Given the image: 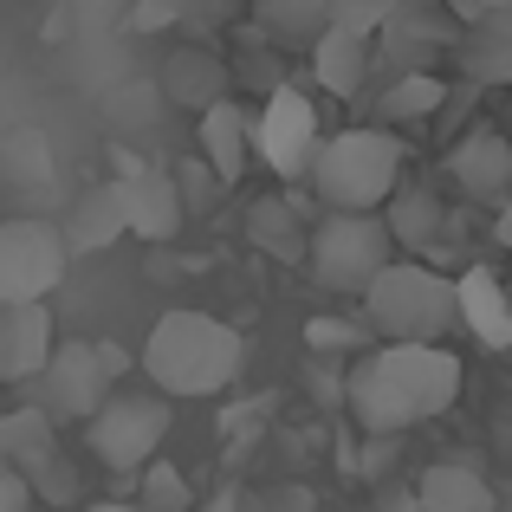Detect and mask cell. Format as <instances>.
Returning a JSON list of instances; mask_svg holds the SVG:
<instances>
[{
	"instance_id": "10",
	"label": "cell",
	"mask_w": 512,
	"mask_h": 512,
	"mask_svg": "<svg viewBox=\"0 0 512 512\" xmlns=\"http://www.w3.org/2000/svg\"><path fill=\"white\" fill-rule=\"evenodd\" d=\"M117 188H124V214H130V234L150 240V247H163V240L182 234V188H175L169 169L156 163H124L117 175Z\"/></svg>"
},
{
	"instance_id": "36",
	"label": "cell",
	"mask_w": 512,
	"mask_h": 512,
	"mask_svg": "<svg viewBox=\"0 0 512 512\" xmlns=\"http://www.w3.org/2000/svg\"><path fill=\"white\" fill-rule=\"evenodd\" d=\"M0 474H7V461H0Z\"/></svg>"
},
{
	"instance_id": "5",
	"label": "cell",
	"mask_w": 512,
	"mask_h": 512,
	"mask_svg": "<svg viewBox=\"0 0 512 512\" xmlns=\"http://www.w3.org/2000/svg\"><path fill=\"white\" fill-rule=\"evenodd\" d=\"M130 370H137V357L111 338L59 344L46 357V370H39V409H46L52 422H91V415L104 409V396H111Z\"/></svg>"
},
{
	"instance_id": "12",
	"label": "cell",
	"mask_w": 512,
	"mask_h": 512,
	"mask_svg": "<svg viewBox=\"0 0 512 512\" xmlns=\"http://www.w3.org/2000/svg\"><path fill=\"white\" fill-rule=\"evenodd\" d=\"M454 312L487 350H512V292L500 286L493 266H467L454 279Z\"/></svg>"
},
{
	"instance_id": "4",
	"label": "cell",
	"mask_w": 512,
	"mask_h": 512,
	"mask_svg": "<svg viewBox=\"0 0 512 512\" xmlns=\"http://www.w3.org/2000/svg\"><path fill=\"white\" fill-rule=\"evenodd\" d=\"M402 182V143L389 130H344L312 156V188L331 214H376Z\"/></svg>"
},
{
	"instance_id": "7",
	"label": "cell",
	"mask_w": 512,
	"mask_h": 512,
	"mask_svg": "<svg viewBox=\"0 0 512 512\" xmlns=\"http://www.w3.org/2000/svg\"><path fill=\"white\" fill-rule=\"evenodd\" d=\"M318 286L331 292H363L389 260H396V240H389L383 214H325V227L305 247Z\"/></svg>"
},
{
	"instance_id": "6",
	"label": "cell",
	"mask_w": 512,
	"mask_h": 512,
	"mask_svg": "<svg viewBox=\"0 0 512 512\" xmlns=\"http://www.w3.org/2000/svg\"><path fill=\"white\" fill-rule=\"evenodd\" d=\"M169 422H175L169 396H156V389H111L104 409L85 422V435H91V454L111 474H143L156 461V448L169 441Z\"/></svg>"
},
{
	"instance_id": "24",
	"label": "cell",
	"mask_w": 512,
	"mask_h": 512,
	"mask_svg": "<svg viewBox=\"0 0 512 512\" xmlns=\"http://www.w3.org/2000/svg\"><path fill=\"white\" fill-rule=\"evenodd\" d=\"M396 7H402V0H325L331 26H344V33H363V39L383 33V26L396 20Z\"/></svg>"
},
{
	"instance_id": "21",
	"label": "cell",
	"mask_w": 512,
	"mask_h": 512,
	"mask_svg": "<svg viewBox=\"0 0 512 512\" xmlns=\"http://www.w3.org/2000/svg\"><path fill=\"white\" fill-rule=\"evenodd\" d=\"M253 20L279 46H318V33L331 26L325 0H253Z\"/></svg>"
},
{
	"instance_id": "20",
	"label": "cell",
	"mask_w": 512,
	"mask_h": 512,
	"mask_svg": "<svg viewBox=\"0 0 512 512\" xmlns=\"http://www.w3.org/2000/svg\"><path fill=\"white\" fill-rule=\"evenodd\" d=\"M247 240H253V247H266L279 266H299L305 247H312L305 227H299V208L279 201V195H266V201H253V208H247Z\"/></svg>"
},
{
	"instance_id": "19",
	"label": "cell",
	"mask_w": 512,
	"mask_h": 512,
	"mask_svg": "<svg viewBox=\"0 0 512 512\" xmlns=\"http://www.w3.org/2000/svg\"><path fill=\"white\" fill-rule=\"evenodd\" d=\"M415 506L422 512H500V500H493V487L474 474V467H428L422 487H415Z\"/></svg>"
},
{
	"instance_id": "16",
	"label": "cell",
	"mask_w": 512,
	"mask_h": 512,
	"mask_svg": "<svg viewBox=\"0 0 512 512\" xmlns=\"http://www.w3.org/2000/svg\"><path fill=\"white\" fill-rule=\"evenodd\" d=\"M201 163L214 169V182L234 188L240 175H247V111L240 104H208L201 111Z\"/></svg>"
},
{
	"instance_id": "14",
	"label": "cell",
	"mask_w": 512,
	"mask_h": 512,
	"mask_svg": "<svg viewBox=\"0 0 512 512\" xmlns=\"http://www.w3.org/2000/svg\"><path fill=\"white\" fill-rule=\"evenodd\" d=\"M59 234H65V253H104V247H117V240L130 234L124 188H117V182H98L91 195H78Z\"/></svg>"
},
{
	"instance_id": "23",
	"label": "cell",
	"mask_w": 512,
	"mask_h": 512,
	"mask_svg": "<svg viewBox=\"0 0 512 512\" xmlns=\"http://www.w3.org/2000/svg\"><path fill=\"white\" fill-rule=\"evenodd\" d=\"M441 104H448V85H441V78L402 72L396 85H389V98H383V117H428V111H441Z\"/></svg>"
},
{
	"instance_id": "8",
	"label": "cell",
	"mask_w": 512,
	"mask_h": 512,
	"mask_svg": "<svg viewBox=\"0 0 512 512\" xmlns=\"http://www.w3.org/2000/svg\"><path fill=\"white\" fill-rule=\"evenodd\" d=\"M65 234L52 221H0V305H39L65 279Z\"/></svg>"
},
{
	"instance_id": "34",
	"label": "cell",
	"mask_w": 512,
	"mask_h": 512,
	"mask_svg": "<svg viewBox=\"0 0 512 512\" xmlns=\"http://www.w3.org/2000/svg\"><path fill=\"white\" fill-rule=\"evenodd\" d=\"M467 7H480V13H487V7H512V0H467Z\"/></svg>"
},
{
	"instance_id": "2",
	"label": "cell",
	"mask_w": 512,
	"mask_h": 512,
	"mask_svg": "<svg viewBox=\"0 0 512 512\" xmlns=\"http://www.w3.org/2000/svg\"><path fill=\"white\" fill-rule=\"evenodd\" d=\"M240 357V331L208 312H163L143 338V376L156 396H221L240 376Z\"/></svg>"
},
{
	"instance_id": "27",
	"label": "cell",
	"mask_w": 512,
	"mask_h": 512,
	"mask_svg": "<svg viewBox=\"0 0 512 512\" xmlns=\"http://www.w3.org/2000/svg\"><path fill=\"white\" fill-rule=\"evenodd\" d=\"M143 506H150V512H182V506H188V493H182V480H175V467H150Z\"/></svg>"
},
{
	"instance_id": "29",
	"label": "cell",
	"mask_w": 512,
	"mask_h": 512,
	"mask_svg": "<svg viewBox=\"0 0 512 512\" xmlns=\"http://www.w3.org/2000/svg\"><path fill=\"white\" fill-rule=\"evenodd\" d=\"M182 13H188V0H137V7H130V26H137V33H156V26L182 20Z\"/></svg>"
},
{
	"instance_id": "32",
	"label": "cell",
	"mask_w": 512,
	"mask_h": 512,
	"mask_svg": "<svg viewBox=\"0 0 512 512\" xmlns=\"http://www.w3.org/2000/svg\"><path fill=\"white\" fill-rule=\"evenodd\" d=\"M493 234H500V247H512V195L500 201V227H493Z\"/></svg>"
},
{
	"instance_id": "3",
	"label": "cell",
	"mask_w": 512,
	"mask_h": 512,
	"mask_svg": "<svg viewBox=\"0 0 512 512\" xmlns=\"http://www.w3.org/2000/svg\"><path fill=\"white\" fill-rule=\"evenodd\" d=\"M454 279H441L422 260H389L363 286V325L383 344H441L454 325Z\"/></svg>"
},
{
	"instance_id": "18",
	"label": "cell",
	"mask_w": 512,
	"mask_h": 512,
	"mask_svg": "<svg viewBox=\"0 0 512 512\" xmlns=\"http://www.w3.org/2000/svg\"><path fill=\"white\" fill-rule=\"evenodd\" d=\"M312 72H318V85L338 91V98L363 91V78H370V39L344 33V26H325L318 46H312Z\"/></svg>"
},
{
	"instance_id": "25",
	"label": "cell",
	"mask_w": 512,
	"mask_h": 512,
	"mask_svg": "<svg viewBox=\"0 0 512 512\" xmlns=\"http://www.w3.org/2000/svg\"><path fill=\"white\" fill-rule=\"evenodd\" d=\"M26 487H33L39 506H78V474H72V461H65V454H52L39 474H26Z\"/></svg>"
},
{
	"instance_id": "9",
	"label": "cell",
	"mask_w": 512,
	"mask_h": 512,
	"mask_svg": "<svg viewBox=\"0 0 512 512\" xmlns=\"http://www.w3.org/2000/svg\"><path fill=\"white\" fill-rule=\"evenodd\" d=\"M318 111L312 98H305L299 85H279L273 98H266L260 124H253V150L266 156V169L286 175V182H299V175H312V156H318Z\"/></svg>"
},
{
	"instance_id": "13",
	"label": "cell",
	"mask_w": 512,
	"mask_h": 512,
	"mask_svg": "<svg viewBox=\"0 0 512 512\" xmlns=\"http://www.w3.org/2000/svg\"><path fill=\"white\" fill-rule=\"evenodd\" d=\"M454 182H461V195L487 201V208H500V201L512 195V143L500 137V130H474V137L454 143L448 156Z\"/></svg>"
},
{
	"instance_id": "17",
	"label": "cell",
	"mask_w": 512,
	"mask_h": 512,
	"mask_svg": "<svg viewBox=\"0 0 512 512\" xmlns=\"http://www.w3.org/2000/svg\"><path fill=\"white\" fill-rule=\"evenodd\" d=\"M52 454H59V441H52V415L39 409V402L0 415V461H7L13 474H39Z\"/></svg>"
},
{
	"instance_id": "22",
	"label": "cell",
	"mask_w": 512,
	"mask_h": 512,
	"mask_svg": "<svg viewBox=\"0 0 512 512\" xmlns=\"http://www.w3.org/2000/svg\"><path fill=\"white\" fill-rule=\"evenodd\" d=\"M169 98L188 104V111H208V104H221V65L208 59V52H175L169 72H163Z\"/></svg>"
},
{
	"instance_id": "26",
	"label": "cell",
	"mask_w": 512,
	"mask_h": 512,
	"mask_svg": "<svg viewBox=\"0 0 512 512\" xmlns=\"http://www.w3.org/2000/svg\"><path fill=\"white\" fill-rule=\"evenodd\" d=\"M305 344L312 350H376V331L350 325V318H312V325H305Z\"/></svg>"
},
{
	"instance_id": "28",
	"label": "cell",
	"mask_w": 512,
	"mask_h": 512,
	"mask_svg": "<svg viewBox=\"0 0 512 512\" xmlns=\"http://www.w3.org/2000/svg\"><path fill=\"white\" fill-rule=\"evenodd\" d=\"M175 188H182V208H188V201H195V208H208V201H214V188H221V182H214V169H208V163H182V175H175Z\"/></svg>"
},
{
	"instance_id": "35",
	"label": "cell",
	"mask_w": 512,
	"mask_h": 512,
	"mask_svg": "<svg viewBox=\"0 0 512 512\" xmlns=\"http://www.w3.org/2000/svg\"><path fill=\"white\" fill-rule=\"evenodd\" d=\"M91 512H124V506H117V500H98V506H91Z\"/></svg>"
},
{
	"instance_id": "33",
	"label": "cell",
	"mask_w": 512,
	"mask_h": 512,
	"mask_svg": "<svg viewBox=\"0 0 512 512\" xmlns=\"http://www.w3.org/2000/svg\"><path fill=\"white\" fill-rule=\"evenodd\" d=\"M383 512H422V506H415V493H389Z\"/></svg>"
},
{
	"instance_id": "11",
	"label": "cell",
	"mask_w": 512,
	"mask_h": 512,
	"mask_svg": "<svg viewBox=\"0 0 512 512\" xmlns=\"http://www.w3.org/2000/svg\"><path fill=\"white\" fill-rule=\"evenodd\" d=\"M52 312L39 305H0V383H39L52 357Z\"/></svg>"
},
{
	"instance_id": "31",
	"label": "cell",
	"mask_w": 512,
	"mask_h": 512,
	"mask_svg": "<svg viewBox=\"0 0 512 512\" xmlns=\"http://www.w3.org/2000/svg\"><path fill=\"white\" fill-rule=\"evenodd\" d=\"M318 500H312V493H305V487H279L273 493V506H266V512H312Z\"/></svg>"
},
{
	"instance_id": "1",
	"label": "cell",
	"mask_w": 512,
	"mask_h": 512,
	"mask_svg": "<svg viewBox=\"0 0 512 512\" xmlns=\"http://www.w3.org/2000/svg\"><path fill=\"white\" fill-rule=\"evenodd\" d=\"M461 396V357L441 344H383L363 350L350 370V415L370 435H402L415 422H435Z\"/></svg>"
},
{
	"instance_id": "15",
	"label": "cell",
	"mask_w": 512,
	"mask_h": 512,
	"mask_svg": "<svg viewBox=\"0 0 512 512\" xmlns=\"http://www.w3.org/2000/svg\"><path fill=\"white\" fill-rule=\"evenodd\" d=\"M441 195L428 182H396V195H389V214H383V227H389V240H396L402 253H435V240H441Z\"/></svg>"
},
{
	"instance_id": "30",
	"label": "cell",
	"mask_w": 512,
	"mask_h": 512,
	"mask_svg": "<svg viewBox=\"0 0 512 512\" xmlns=\"http://www.w3.org/2000/svg\"><path fill=\"white\" fill-rule=\"evenodd\" d=\"M26 506H33V487H26V474L7 467V474H0V512H26Z\"/></svg>"
}]
</instances>
